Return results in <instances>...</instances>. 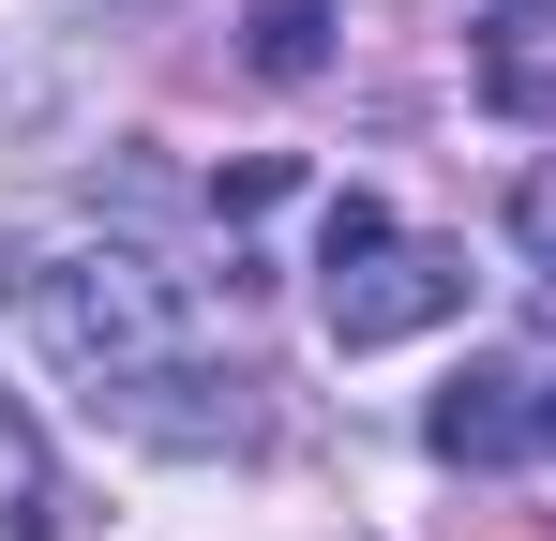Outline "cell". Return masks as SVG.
I'll list each match as a JSON object with an SVG mask.
<instances>
[{"label": "cell", "instance_id": "6", "mask_svg": "<svg viewBox=\"0 0 556 541\" xmlns=\"http://www.w3.org/2000/svg\"><path fill=\"white\" fill-rule=\"evenodd\" d=\"M511 226H527V256H542V270H556V166H542V180H527V196H511Z\"/></svg>", "mask_w": 556, "mask_h": 541}, {"label": "cell", "instance_id": "1", "mask_svg": "<svg viewBox=\"0 0 556 541\" xmlns=\"http://www.w3.org/2000/svg\"><path fill=\"white\" fill-rule=\"evenodd\" d=\"M46 347L61 376L121 406L136 437H181V406L166 391H211V361H195V286L166 256H136V241H91V256L46 270Z\"/></svg>", "mask_w": 556, "mask_h": 541}, {"label": "cell", "instance_id": "7", "mask_svg": "<svg viewBox=\"0 0 556 541\" xmlns=\"http://www.w3.org/2000/svg\"><path fill=\"white\" fill-rule=\"evenodd\" d=\"M542 437H556V406H542Z\"/></svg>", "mask_w": 556, "mask_h": 541}, {"label": "cell", "instance_id": "5", "mask_svg": "<svg viewBox=\"0 0 556 541\" xmlns=\"http://www.w3.org/2000/svg\"><path fill=\"white\" fill-rule=\"evenodd\" d=\"M0 541H46V451L15 437V406H0Z\"/></svg>", "mask_w": 556, "mask_h": 541}, {"label": "cell", "instance_id": "4", "mask_svg": "<svg viewBox=\"0 0 556 541\" xmlns=\"http://www.w3.org/2000/svg\"><path fill=\"white\" fill-rule=\"evenodd\" d=\"M331 61V15L316 0H256V76H316Z\"/></svg>", "mask_w": 556, "mask_h": 541}, {"label": "cell", "instance_id": "3", "mask_svg": "<svg viewBox=\"0 0 556 541\" xmlns=\"http://www.w3.org/2000/svg\"><path fill=\"white\" fill-rule=\"evenodd\" d=\"M421 437L452 451V466H511V451L542 437V406H527V376H511V361H466L452 391H437V422H421Z\"/></svg>", "mask_w": 556, "mask_h": 541}, {"label": "cell", "instance_id": "2", "mask_svg": "<svg viewBox=\"0 0 556 541\" xmlns=\"http://www.w3.org/2000/svg\"><path fill=\"white\" fill-rule=\"evenodd\" d=\"M316 301H331V347H406V331H437L466 316V256L452 241H406L376 196H331V241H316Z\"/></svg>", "mask_w": 556, "mask_h": 541}]
</instances>
